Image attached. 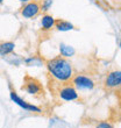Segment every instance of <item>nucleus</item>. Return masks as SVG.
Masks as SVG:
<instances>
[{"instance_id": "nucleus-3", "label": "nucleus", "mask_w": 121, "mask_h": 128, "mask_svg": "<svg viewBox=\"0 0 121 128\" xmlns=\"http://www.w3.org/2000/svg\"><path fill=\"white\" fill-rule=\"evenodd\" d=\"M72 84L79 90H92L94 88V82L85 74H77L72 77Z\"/></svg>"}, {"instance_id": "nucleus-12", "label": "nucleus", "mask_w": 121, "mask_h": 128, "mask_svg": "<svg viewBox=\"0 0 121 128\" xmlns=\"http://www.w3.org/2000/svg\"><path fill=\"white\" fill-rule=\"evenodd\" d=\"M51 5H52V0H43L42 6H41V10H43V12H47L51 7Z\"/></svg>"}, {"instance_id": "nucleus-16", "label": "nucleus", "mask_w": 121, "mask_h": 128, "mask_svg": "<svg viewBox=\"0 0 121 128\" xmlns=\"http://www.w3.org/2000/svg\"><path fill=\"white\" fill-rule=\"evenodd\" d=\"M2 1H4V0H0V4H2Z\"/></svg>"}, {"instance_id": "nucleus-9", "label": "nucleus", "mask_w": 121, "mask_h": 128, "mask_svg": "<svg viewBox=\"0 0 121 128\" xmlns=\"http://www.w3.org/2000/svg\"><path fill=\"white\" fill-rule=\"evenodd\" d=\"M15 49V43L13 42H1L0 43V56H6L12 54Z\"/></svg>"}, {"instance_id": "nucleus-6", "label": "nucleus", "mask_w": 121, "mask_h": 128, "mask_svg": "<svg viewBox=\"0 0 121 128\" xmlns=\"http://www.w3.org/2000/svg\"><path fill=\"white\" fill-rule=\"evenodd\" d=\"M40 10L41 6L37 1H29V2H26V5L21 8V15L26 19H32L40 13Z\"/></svg>"}, {"instance_id": "nucleus-4", "label": "nucleus", "mask_w": 121, "mask_h": 128, "mask_svg": "<svg viewBox=\"0 0 121 128\" xmlns=\"http://www.w3.org/2000/svg\"><path fill=\"white\" fill-rule=\"evenodd\" d=\"M10 99H12V101H14V102H15L18 106H20L21 108H24V111L35 112V113H41V108L40 107H37V106H35V105L29 104V102H27L26 100H24L21 97L18 96V93L15 91H10Z\"/></svg>"}, {"instance_id": "nucleus-13", "label": "nucleus", "mask_w": 121, "mask_h": 128, "mask_svg": "<svg viewBox=\"0 0 121 128\" xmlns=\"http://www.w3.org/2000/svg\"><path fill=\"white\" fill-rule=\"evenodd\" d=\"M96 128H113V126H112L110 122H101V124H99Z\"/></svg>"}, {"instance_id": "nucleus-2", "label": "nucleus", "mask_w": 121, "mask_h": 128, "mask_svg": "<svg viewBox=\"0 0 121 128\" xmlns=\"http://www.w3.org/2000/svg\"><path fill=\"white\" fill-rule=\"evenodd\" d=\"M22 90L24 92H27L28 94L32 96H42L44 93L42 84L37 79L29 77V76L24 77V83L22 85Z\"/></svg>"}, {"instance_id": "nucleus-14", "label": "nucleus", "mask_w": 121, "mask_h": 128, "mask_svg": "<svg viewBox=\"0 0 121 128\" xmlns=\"http://www.w3.org/2000/svg\"><path fill=\"white\" fill-rule=\"evenodd\" d=\"M116 94H118V97H119V100L121 101V88H120V90H119L118 92H116Z\"/></svg>"}, {"instance_id": "nucleus-5", "label": "nucleus", "mask_w": 121, "mask_h": 128, "mask_svg": "<svg viewBox=\"0 0 121 128\" xmlns=\"http://www.w3.org/2000/svg\"><path fill=\"white\" fill-rule=\"evenodd\" d=\"M58 97L64 101H72L78 99V93L74 85H64L58 90Z\"/></svg>"}, {"instance_id": "nucleus-1", "label": "nucleus", "mask_w": 121, "mask_h": 128, "mask_svg": "<svg viewBox=\"0 0 121 128\" xmlns=\"http://www.w3.org/2000/svg\"><path fill=\"white\" fill-rule=\"evenodd\" d=\"M47 69L52 78L56 80L65 83L74 77V69L72 65L65 57L57 56L47 61Z\"/></svg>"}, {"instance_id": "nucleus-7", "label": "nucleus", "mask_w": 121, "mask_h": 128, "mask_svg": "<svg viewBox=\"0 0 121 128\" xmlns=\"http://www.w3.org/2000/svg\"><path fill=\"white\" fill-rule=\"evenodd\" d=\"M105 86L107 88H116L121 86V71H112L106 76Z\"/></svg>"}, {"instance_id": "nucleus-11", "label": "nucleus", "mask_w": 121, "mask_h": 128, "mask_svg": "<svg viewBox=\"0 0 121 128\" xmlns=\"http://www.w3.org/2000/svg\"><path fill=\"white\" fill-rule=\"evenodd\" d=\"M60 56H63V57H71L74 54V49L72 47H70V46L62 43L60 46Z\"/></svg>"}, {"instance_id": "nucleus-8", "label": "nucleus", "mask_w": 121, "mask_h": 128, "mask_svg": "<svg viewBox=\"0 0 121 128\" xmlns=\"http://www.w3.org/2000/svg\"><path fill=\"white\" fill-rule=\"evenodd\" d=\"M55 18L50 14H44L42 19H41V26H42V30L44 32H49L55 27Z\"/></svg>"}, {"instance_id": "nucleus-17", "label": "nucleus", "mask_w": 121, "mask_h": 128, "mask_svg": "<svg viewBox=\"0 0 121 128\" xmlns=\"http://www.w3.org/2000/svg\"><path fill=\"white\" fill-rule=\"evenodd\" d=\"M120 47H121V41H120Z\"/></svg>"}, {"instance_id": "nucleus-10", "label": "nucleus", "mask_w": 121, "mask_h": 128, "mask_svg": "<svg viewBox=\"0 0 121 128\" xmlns=\"http://www.w3.org/2000/svg\"><path fill=\"white\" fill-rule=\"evenodd\" d=\"M55 27L60 32H68V30H72L74 29V24L65 20H56Z\"/></svg>"}, {"instance_id": "nucleus-15", "label": "nucleus", "mask_w": 121, "mask_h": 128, "mask_svg": "<svg viewBox=\"0 0 121 128\" xmlns=\"http://www.w3.org/2000/svg\"><path fill=\"white\" fill-rule=\"evenodd\" d=\"M19 1H21V2H29L30 0H19Z\"/></svg>"}]
</instances>
